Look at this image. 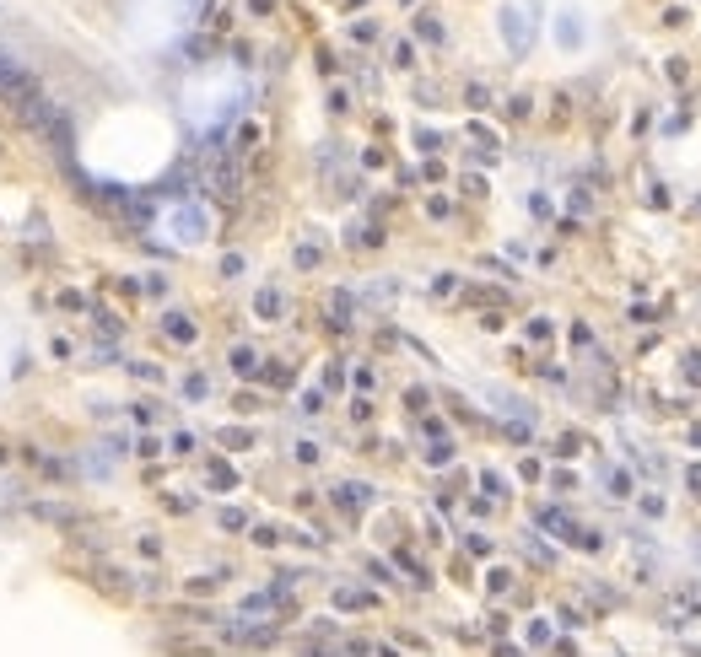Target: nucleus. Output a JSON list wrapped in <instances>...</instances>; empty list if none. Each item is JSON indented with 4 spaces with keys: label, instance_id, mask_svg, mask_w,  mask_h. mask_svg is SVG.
<instances>
[]
</instances>
